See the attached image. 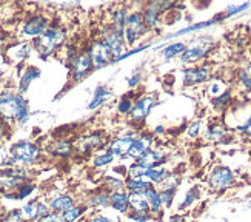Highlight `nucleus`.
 I'll return each mask as SVG.
<instances>
[{"mask_svg":"<svg viewBox=\"0 0 251 222\" xmlns=\"http://www.w3.org/2000/svg\"><path fill=\"white\" fill-rule=\"evenodd\" d=\"M0 119H16L20 125H24L29 119V107L25 97L20 93H0Z\"/></svg>","mask_w":251,"mask_h":222,"instance_id":"obj_1","label":"nucleus"},{"mask_svg":"<svg viewBox=\"0 0 251 222\" xmlns=\"http://www.w3.org/2000/svg\"><path fill=\"white\" fill-rule=\"evenodd\" d=\"M40 154H42V151L36 143H32L29 140H22V142H17L11 147L9 158L5 159L3 164L8 165V168L9 166L31 165V164H34L40 159Z\"/></svg>","mask_w":251,"mask_h":222,"instance_id":"obj_2","label":"nucleus"},{"mask_svg":"<svg viewBox=\"0 0 251 222\" xmlns=\"http://www.w3.org/2000/svg\"><path fill=\"white\" fill-rule=\"evenodd\" d=\"M65 37H67V34H65L63 28H57V27L50 28L48 27V29L34 40V47L42 57L47 59L50 54L56 53L63 45Z\"/></svg>","mask_w":251,"mask_h":222,"instance_id":"obj_3","label":"nucleus"},{"mask_svg":"<svg viewBox=\"0 0 251 222\" xmlns=\"http://www.w3.org/2000/svg\"><path fill=\"white\" fill-rule=\"evenodd\" d=\"M29 171L25 166H6L2 171H0V193H11L16 192L17 188L28 182L29 179Z\"/></svg>","mask_w":251,"mask_h":222,"instance_id":"obj_4","label":"nucleus"},{"mask_svg":"<svg viewBox=\"0 0 251 222\" xmlns=\"http://www.w3.org/2000/svg\"><path fill=\"white\" fill-rule=\"evenodd\" d=\"M147 31V27L144 24V16L140 11H131L126 14L125 28H124V40L125 45H134V42L144 36Z\"/></svg>","mask_w":251,"mask_h":222,"instance_id":"obj_5","label":"nucleus"},{"mask_svg":"<svg viewBox=\"0 0 251 222\" xmlns=\"http://www.w3.org/2000/svg\"><path fill=\"white\" fill-rule=\"evenodd\" d=\"M100 42L108 48V51L113 54V65L126 51L125 50L126 45H125V40H124V34H119V32L113 31L111 27H105L103 28L102 36H100Z\"/></svg>","mask_w":251,"mask_h":222,"instance_id":"obj_6","label":"nucleus"},{"mask_svg":"<svg viewBox=\"0 0 251 222\" xmlns=\"http://www.w3.org/2000/svg\"><path fill=\"white\" fill-rule=\"evenodd\" d=\"M234 182V173L228 166H216L208 176V185L213 192H225Z\"/></svg>","mask_w":251,"mask_h":222,"instance_id":"obj_7","label":"nucleus"},{"mask_svg":"<svg viewBox=\"0 0 251 222\" xmlns=\"http://www.w3.org/2000/svg\"><path fill=\"white\" fill-rule=\"evenodd\" d=\"M71 68V79L73 82H79L82 79H85L93 70H94V65L91 60V56L88 50H82L77 57L74 59V62L70 65Z\"/></svg>","mask_w":251,"mask_h":222,"instance_id":"obj_8","label":"nucleus"},{"mask_svg":"<svg viewBox=\"0 0 251 222\" xmlns=\"http://www.w3.org/2000/svg\"><path fill=\"white\" fill-rule=\"evenodd\" d=\"M210 37H199L190 43V47L185 48V51L180 56V60L182 63H194L201 60L203 56L208 53L210 47H211V42L208 40Z\"/></svg>","mask_w":251,"mask_h":222,"instance_id":"obj_9","label":"nucleus"},{"mask_svg":"<svg viewBox=\"0 0 251 222\" xmlns=\"http://www.w3.org/2000/svg\"><path fill=\"white\" fill-rule=\"evenodd\" d=\"M88 51H90V56H91L94 70L103 68V66H106V65H113V54L108 51V48L100 42V39L93 40Z\"/></svg>","mask_w":251,"mask_h":222,"instance_id":"obj_10","label":"nucleus"},{"mask_svg":"<svg viewBox=\"0 0 251 222\" xmlns=\"http://www.w3.org/2000/svg\"><path fill=\"white\" fill-rule=\"evenodd\" d=\"M156 105V97L154 96H140L136 99V102L133 104V108H131L129 120L133 122H142L144 119H147V116L150 114V111L152 110V107Z\"/></svg>","mask_w":251,"mask_h":222,"instance_id":"obj_11","label":"nucleus"},{"mask_svg":"<svg viewBox=\"0 0 251 222\" xmlns=\"http://www.w3.org/2000/svg\"><path fill=\"white\" fill-rule=\"evenodd\" d=\"M20 210H22V215H24L25 221H34V222L40 216H45L51 212L48 202L40 201V199H31V201H28Z\"/></svg>","mask_w":251,"mask_h":222,"instance_id":"obj_12","label":"nucleus"},{"mask_svg":"<svg viewBox=\"0 0 251 222\" xmlns=\"http://www.w3.org/2000/svg\"><path fill=\"white\" fill-rule=\"evenodd\" d=\"M151 145H152V135L142 133V135L134 136L133 143H131L129 151H128V158L137 161L140 156H144V154L151 148Z\"/></svg>","mask_w":251,"mask_h":222,"instance_id":"obj_13","label":"nucleus"},{"mask_svg":"<svg viewBox=\"0 0 251 222\" xmlns=\"http://www.w3.org/2000/svg\"><path fill=\"white\" fill-rule=\"evenodd\" d=\"M133 139L134 136H128V135L114 138L110 142V145L106 147V150L113 154L114 159H125L128 158V151H129L131 143H133Z\"/></svg>","mask_w":251,"mask_h":222,"instance_id":"obj_14","label":"nucleus"},{"mask_svg":"<svg viewBox=\"0 0 251 222\" xmlns=\"http://www.w3.org/2000/svg\"><path fill=\"white\" fill-rule=\"evenodd\" d=\"M211 74V68L208 65H202V66H193L183 71V83L187 86L191 85H198L205 82Z\"/></svg>","mask_w":251,"mask_h":222,"instance_id":"obj_15","label":"nucleus"},{"mask_svg":"<svg viewBox=\"0 0 251 222\" xmlns=\"http://www.w3.org/2000/svg\"><path fill=\"white\" fill-rule=\"evenodd\" d=\"M106 142H108V138L105 136L103 131H94V133H91V135H88V136H85L80 140L79 151L80 153L96 151V150H99V148H103Z\"/></svg>","mask_w":251,"mask_h":222,"instance_id":"obj_16","label":"nucleus"},{"mask_svg":"<svg viewBox=\"0 0 251 222\" xmlns=\"http://www.w3.org/2000/svg\"><path fill=\"white\" fill-rule=\"evenodd\" d=\"M47 29H48V19L45 16H32L24 25V32L31 37H39Z\"/></svg>","mask_w":251,"mask_h":222,"instance_id":"obj_17","label":"nucleus"},{"mask_svg":"<svg viewBox=\"0 0 251 222\" xmlns=\"http://www.w3.org/2000/svg\"><path fill=\"white\" fill-rule=\"evenodd\" d=\"M167 159V154L162 150H156V148H150L144 156H140L136 164H139L140 166L150 170V168H156V166H160Z\"/></svg>","mask_w":251,"mask_h":222,"instance_id":"obj_18","label":"nucleus"},{"mask_svg":"<svg viewBox=\"0 0 251 222\" xmlns=\"http://www.w3.org/2000/svg\"><path fill=\"white\" fill-rule=\"evenodd\" d=\"M50 210L54 213H59L62 215L63 212H67L71 207L75 205V197L73 194H68V193H62V194H56L54 197L50 199Z\"/></svg>","mask_w":251,"mask_h":222,"instance_id":"obj_19","label":"nucleus"},{"mask_svg":"<svg viewBox=\"0 0 251 222\" xmlns=\"http://www.w3.org/2000/svg\"><path fill=\"white\" fill-rule=\"evenodd\" d=\"M111 99H113V91L110 90V88H108L106 85H99L94 90V96L88 104V110L93 111V110L100 108L106 102H110Z\"/></svg>","mask_w":251,"mask_h":222,"instance_id":"obj_20","label":"nucleus"},{"mask_svg":"<svg viewBox=\"0 0 251 222\" xmlns=\"http://www.w3.org/2000/svg\"><path fill=\"white\" fill-rule=\"evenodd\" d=\"M110 207L116 210L121 215H128L129 213V199H128V192H116L110 194Z\"/></svg>","mask_w":251,"mask_h":222,"instance_id":"obj_21","label":"nucleus"},{"mask_svg":"<svg viewBox=\"0 0 251 222\" xmlns=\"http://www.w3.org/2000/svg\"><path fill=\"white\" fill-rule=\"evenodd\" d=\"M85 205L88 208H94V210H99V208H105V207H110V193L100 187L99 190H96L94 193H91L86 199Z\"/></svg>","mask_w":251,"mask_h":222,"instance_id":"obj_22","label":"nucleus"},{"mask_svg":"<svg viewBox=\"0 0 251 222\" xmlns=\"http://www.w3.org/2000/svg\"><path fill=\"white\" fill-rule=\"evenodd\" d=\"M154 187L147 177H126L125 179V190L128 193H145L148 188Z\"/></svg>","mask_w":251,"mask_h":222,"instance_id":"obj_23","label":"nucleus"},{"mask_svg":"<svg viewBox=\"0 0 251 222\" xmlns=\"http://www.w3.org/2000/svg\"><path fill=\"white\" fill-rule=\"evenodd\" d=\"M74 151H75V148H74L73 143L70 140H65V139L56 140L50 147V153L56 158H70L74 154Z\"/></svg>","mask_w":251,"mask_h":222,"instance_id":"obj_24","label":"nucleus"},{"mask_svg":"<svg viewBox=\"0 0 251 222\" xmlns=\"http://www.w3.org/2000/svg\"><path fill=\"white\" fill-rule=\"evenodd\" d=\"M145 197H147V202H148V208H150V215L151 216H156L162 212V201H160V194L157 192L156 187H151L148 190L144 193Z\"/></svg>","mask_w":251,"mask_h":222,"instance_id":"obj_25","label":"nucleus"},{"mask_svg":"<svg viewBox=\"0 0 251 222\" xmlns=\"http://www.w3.org/2000/svg\"><path fill=\"white\" fill-rule=\"evenodd\" d=\"M100 187L110 194L116 193V192H122V190H125V179H121L119 176H113V174H105V176H102Z\"/></svg>","mask_w":251,"mask_h":222,"instance_id":"obj_26","label":"nucleus"},{"mask_svg":"<svg viewBox=\"0 0 251 222\" xmlns=\"http://www.w3.org/2000/svg\"><path fill=\"white\" fill-rule=\"evenodd\" d=\"M129 199V210L131 212H140V213H150L148 202L144 193H128Z\"/></svg>","mask_w":251,"mask_h":222,"instance_id":"obj_27","label":"nucleus"},{"mask_svg":"<svg viewBox=\"0 0 251 222\" xmlns=\"http://www.w3.org/2000/svg\"><path fill=\"white\" fill-rule=\"evenodd\" d=\"M126 14L128 11L125 6H119L117 9L113 11V16H111V29L119 32V34H124V28H125V20H126Z\"/></svg>","mask_w":251,"mask_h":222,"instance_id":"obj_28","label":"nucleus"},{"mask_svg":"<svg viewBox=\"0 0 251 222\" xmlns=\"http://www.w3.org/2000/svg\"><path fill=\"white\" fill-rule=\"evenodd\" d=\"M40 70L39 68H36V66H28L26 68V71L22 74V77H20V82H19V91H20V94H24L28 88H29V85H31V82L32 81H36V79H39L40 77Z\"/></svg>","mask_w":251,"mask_h":222,"instance_id":"obj_29","label":"nucleus"},{"mask_svg":"<svg viewBox=\"0 0 251 222\" xmlns=\"http://www.w3.org/2000/svg\"><path fill=\"white\" fill-rule=\"evenodd\" d=\"M86 210H88V207L85 204H75L74 207H71L70 210H67V212H63L60 215L62 222H79L85 216Z\"/></svg>","mask_w":251,"mask_h":222,"instance_id":"obj_30","label":"nucleus"},{"mask_svg":"<svg viewBox=\"0 0 251 222\" xmlns=\"http://www.w3.org/2000/svg\"><path fill=\"white\" fill-rule=\"evenodd\" d=\"M113 162H114V156L106 148L102 153H97L96 156H93V159H91L93 168H105V166L111 165Z\"/></svg>","mask_w":251,"mask_h":222,"instance_id":"obj_31","label":"nucleus"},{"mask_svg":"<svg viewBox=\"0 0 251 222\" xmlns=\"http://www.w3.org/2000/svg\"><path fill=\"white\" fill-rule=\"evenodd\" d=\"M144 16V24L147 27V29H154L159 27V22H160V13H157L156 9H152L151 6L147 5L145 11L142 13Z\"/></svg>","mask_w":251,"mask_h":222,"instance_id":"obj_32","label":"nucleus"},{"mask_svg":"<svg viewBox=\"0 0 251 222\" xmlns=\"http://www.w3.org/2000/svg\"><path fill=\"white\" fill-rule=\"evenodd\" d=\"M170 174V171L165 168L163 165H160V166H156V168H150V170H147V173H145V177L152 184V185H157L159 182H162L165 177Z\"/></svg>","mask_w":251,"mask_h":222,"instance_id":"obj_33","label":"nucleus"},{"mask_svg":"<svg viewBox=\"0 0 251 222\" xmlns=\"http://www.w3.org/2000/svg\"><path fill=\"white\" fill-rule=\"evenodd\" d=\"M224 138H226V127L224 124H214L208 128L206 139L211 142H222Z\"/></svg>","mask_w":251,"mask_h":222,"instance_id":"obj_34","label":"nucleus"},{"mask_svg":"<svg viewBox=\"0 0 251 222\" xmlns=\"http://www.w3.org/2000/svg\"><path fill=\"white\" fill-rule=\"evenodd\" d=\"M180 184V177L174 173H170L165 179L157 184V192H167V190H177Z\"/></svg>","mask_w":251,"mask_h":222,"instance_id":"obj_35","label":"nucleus"},{"mask_svg":"<svg viewBox=\"0 0 251 222\" xmlns=\"http://www.w3.org/2000/svg\"><path fill=\"white\" fill-rule=\"evenodd\" d=\"M185 48H187V45L182 42H176V43H171V45H168L165 50L162 51L163 54V57L165 59H173V57H176V56H182V53L185 51Z\"/></svg>","mask_w":251,"mask_h":222,"instance_id":"obj_36","label":"nucleus"},{"mask_svg":"<svg viewBox=\"0 0 251 222\" xmlns=\"http://www.w3.org/2000/svg\"><path fill=\"white\" fill-rule=\"evenodd\" d=\"M224 17H216L213 20H208V22H201V24H196V25H191V27H187V28H182L179 29L174 36H182V34H188V32H193V31H198V29H202V28H206V27H211L217 22H221Z\"/></svg>","mask_w":251,"mask_h":222,"instance_id":"obj_37","label":"nucleus"},{"mask_svg":"<svg viewBox=\"0 0 251 222\" xmlns=\"http://www.w3.org/2000/svg\"><path fill=\"white\" fill-rule=\"evenodd\" d=\"M133 99H134V94L131 93L128 96H124L121 101L117 104V113L122 114V116H128L131 113V108H133Z\"/></svg>","mask_w":251,"mask_h":222,"instance_id":"obj_38","label":"nucleus"},{"mask_svg":"<svg viewBox=\"0 0 251 222\" xmlns=\"http://www.w3.org/2000/svg\"><path fill=\"white\" fill-rule=\"evenodd\" d=\"M36 192V185L32 182H25L22 184L17 190H16V194H17V201H24V199L29 197L32 193Z\"/></svg>","mask_w":251,"mask_h":222,"instance_id":"obj_39","label":"nucleus"},{"mask_svg":"<svg viewBox=\"0 0 251 222\" xmlns=\"http://www.w3.org/2000/svg\"><path fill=\"white\" fill-rule=\"evenodd\" d=\"M0 222H25V218H24V215H22L20 208H13L2 216Z\"/></svg>","mask_w":251,"mask_h":222,"instance_id":"obj_40","label":"nucleus"},{"mask_svg":"<svg viewBox=\"0 0 251 222\" xmlns=\"http://www.w3.org/2000/svg\"><path fill=\"white\" fill-rule=\"evenodd\" d=\"M231 97H233V94H231V90H225L221 96H216L214 99H213V104H214V107L216 108H225L228 104L231 102Z\"/></svg>","mask_w":251,"mask_h":222,"instance_id":"obj_41","label":"nucleus"},{"mask_svg":"<svg viewBox=\"0 0 251 222\" xmlns=\"http://www.w3.org/2000/svg\"><path fill=\"white\" fill-rule=\"evenodd\" d=\"M196 199H199V188L198 187H193L191 190L187 193V196H185V201L179 205V210H183V208H187L190 207Z\"/></svg>","mask_w":251,"mask_h":222,"instance_id":"obj_42","label":"nucleus"},{"mask_svg":"<svg viewBox=\"0 0 251 222\" xmlns=\"http://www.w3.org/2000/svg\"><path fill=\"white\" fill-rule=\"evenodd\" d=\"M145 173H147V168H144V166H140L139 164L133 162L128 166V176L126 177H144Z\"/></svg>","mask_w":251,"mask_h":222,"instance_id":"obj_43","label":"nucleus"},{"mask_svg":"<svg viewBox=\"0 0 251 222\" xmlns=\"http://www.w3.org/2000/svg\"><path fill=\"white\" fill-rule=\"evenodd\" d=\"M160 194V201L163 207H170L173 204L174 194H176V190H167V192H159Z\"/></svg>","mask_w":251,"mask_h":222,"instance_id":"obj_44","label":"nucleus"},{"mask_svg":"<svg viewBox=\"0 0 251 222\" xmlns=\"http://www.w3.org/2000/svg\"><path fill=\"white\" fill-rule=\"evenodd\" d=\"M129 221L133 222H148L152 216L150 213H140V212H129L128 213Z\"/></svg>","mask_w":251,"mask_h":222,"instance_id":"obj_45","label":"nucleus"},{"mask_svg":"<svg viewBox=\"0 0 251 222\" xmlns=\"http://www.w3.org/2000/svg\"><path fill=\"white\" fill-rule=\"evenodd\" d=\"M248 6H250V3H242V5H230V6H228V9H226V14L224 16V19H226V17H231V16H234V14H237V13H241V11L247 9Z\"/></svg>","mask_w":251,"mask_h":222,"instance_id":"obj_46","label":"nucleus"},{"mask_svg":"<svg viewBox=\"0 0 251 222\" xmlns=\"http://www.w3.org/2000/svg\"><path fill=\"white\" fill-rule=\"evenodd\" d=\"M36 222H62V218H60L59 213L50 212V213L45 215V216H40Z\"/></svg>","mask_w":251,"mask_h":222,"instance_id":"obj_47","label":"nucleus"},{"mask_svg":"<svg viewBox=\"0 0 251 222\" xmlns=\"http://www.w3.org/2000/svg\"><path fill=\"white\" fill-rule=\"evenodd\" d=\"M86 222H114V221L105 215H100V213H91L88 216V219H86Z\"/></svg>","mask_w":251,"mask_h":222,"instance_id":"obj_48","label":"nucleus"},{"mask_svg":"<svg viewBox=\"0 0 251 222\" xmlns=\"http://www.w3.org/2000/svg\"><path fill=\"white\" fill-rule=\"evenodd\" d=\"M239 81H241V85H242L244 90L251 91V77L245 71L241 73V76H239Z\"/></svg>","mask_w":251,"mask_h":222,"instance_id":"obj_49","label":"nucleus"},{"mask_svg":"<svg viewBox=\"0 0 251 222\" xmlns=\"http://www.w3.org/2000/svg\"><path fill=\"white\" fill-rule=\"evenodd\" d=\"M150 45H140L139 48H134V50H131V51H126L125 54H122L121 57H119L114 63H117V62H122L124 59H126V57H129V56H134V54H137V53H140V51H144V50H147Z\"/></svg>","mask_w":251,"mask_h":222,"instance_id":"obj_50","label":"nucleus"},{"mask_svg":"<svg viewBox=\"0 0 251 222\" xmlns=\"http://www.w3.org/2000/svg\"><path fill=\"white\" fill-rule=\"evenodd\" d=\"M199 130H201V122H193V124H190V127H188V138H198V135H199Z\"/></svg>","mask_w":251,"mask_h":222,"instance_id":"obj_51","label":"nucleus"},{"mask_svg":"<svg viewBox=\"0 0 251 222\" xmlns=\"http://www.w3.org/2000/svg\"><path fill=\"white\" fill-rule=\"evenodd\" d=\"M140 79H142V77H140L139 73H134L133 76H131L128 79V88H129V90H134V88L140 83Z\"/></svg>","mask_w":251,"mask_h":222,"instance_id":"obj_52","label":"nucleus"},{"mask_svg":"<svg viewBox=\"0 0 251 222\" xmlns=\"http://www.w3.org/2000/svg\"><path fill=\"white\" fill-rule=\"evenodd\" d=\"M237 130H239V131H242L247 138H251V116H250V119L245 122V124H244L242 127H237Z\"/></svg>","mask_w":251,"mask_h":222,"instance_id":"obj_53","label":"nucleus"},{"mask_svg":"<svg viewBox=\"0 0 251 222\" xmlns=\"http://www.w3.org/2000/svg\"><path fill=\"white\" fill-rule=\"evenodd\" d=\"M245 73L251 77V60L248 62V65H247V70H245Z\"/></svg>","mask_w":251,"mask_h":222,"instance_id":"obj_54","label":"nucleus"},{"mask_svg":"<svg viewBox=\"0 0 251 222\" xmlns=\"http://www.w3.org/2000/svg\"><path fill=\"white\" fill-rule=\"evenodd\" d=\"M162 131H163V127H157L156 128V133H162Z\"/></svg>","mask_w":251,"mask_h":222,"instance_id":"obj_55","label":"nucleus"},{"mask_svg":"<svg viewBox=\"0 0 251 222\" xmlns=\"http://www.w3.org/2000/svg\"><path fill=\"white\" fill-rule=\"evenodd\" d=\"M0 124H2V119H0ZM0 127H2V125H0Z\"/></svg>","mask_w":251,"mask_h":222,"instance_id":"obj_56","label":"nucleus"}]
</instances>
